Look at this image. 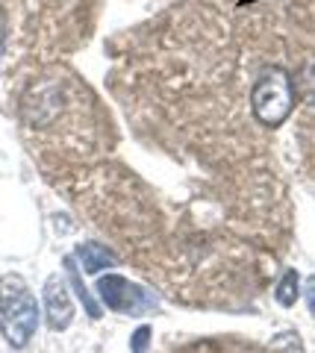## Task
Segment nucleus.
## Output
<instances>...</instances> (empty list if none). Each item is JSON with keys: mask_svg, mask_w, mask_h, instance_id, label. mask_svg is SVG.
I'll return each instance as SVG.
<instances>
[{"mask_svg": "<svg viewBox=\"0 0 315 353\" xmlns=\"http://www.w3.org/2000/svg\"><path fill=\"white\" fill-rule=\"evenodd\" d=\"M39 330V301L27 289L24 277L6 274L0 280V336L9 347H27Z\"/></svg>", "mask_w": 315, "mask_h": 353, "instance_id": "nucleus-1", "label": "nucleus"}, {"mask_svg": "<svg viewBox=\"0 0 315 353\" xmlns=\"http://www.w3.org/2000/svg\"><path fill=\"white\" fill-rule=\"evenodd\" d=\"M254 115L263 127H280L295 109V85L283 68H265L251 92Z\"/></svg>", "mask_w": 315, "mask_h": 353, "instance_id": "nucleus-2", "label": "nucleus"}, {"mask_svg": "<svg viewBox=\"0 0 315 353\" xmlns=\"http://www.w3.org/2000/svg\"><path fill=\"white\" fill-rule=\"evenodd\" d=\"M94 289L112 312H121L130 318H142L148 312H156V306H159V297L150 289H145V285H139L127 277H118V274H101Z\"/></svg>", "mask_w": 315, "mask_h": 353, "instance_id": "nucleus-3", "label": "nucleus"}, {"mask_svg": "<svg viewBox=\"0 0 315 353\" xmlns=\"http://www.w3.org/2000/svg\"><path fill=\"white\" fill-rule=\"evenodd\" d=\"M41 303H45V318H48V327L53 333H62L68 330L74 321V301H71V292H68V283L62 277H48L45 289H41Z\"/></svg>", "mask_w": 315, "mask_h": 353, "instance_id": "nucleus-4", "label": "nucleus"}, {"mask_svg": "<svg viewBox=\"0 0 315 353\" xmlns=\"http://www.w3.org/2000/svg\"><path fill=\"white\" fill-rule=\"evenodd\" d=\"M59 109H62V94L53 85L32 88V92L27 94V101H24V115H27L30 124H36V127L53 121L59 115Z\"/></svg>", "mask_w": 315, "mask_h": 353, "instance_id": "nucleus-5", "label": "nucleus"}, {"mask_svg": "<svg viewBox=\"0 0 315 353\" xmlns=\"http://www.w3.org/2000/svg\"><path fill=\"white\" fill-rule=\"evenodd\" d=\"M77 262L85 274H101L106 268H115L118 253L101 245V241H83V245H77Z\"/></svg>", "mask_w": 315, "mask_h": 353, "instance_id": "nucleus-6", "label": "nucleus"}, {"mask_svg": "<svg viewBox=\"0 0 315 353\" xmlns=\"http://www.w3.org/2000/svg\"><path fill=\"white\" fill-rule=\"evenodd\" d=\"M65 274H68L71 289L77 292V297L83 301V306H85V312H89V318H101V303H97L94 297L89 294V289H85V283H83L80 271H77V265H74V256H65Z\"/></svg>", "mask_w": 315, "mask_h": 353, "instance_id": "nucleus-7", "label": "nucleus"}, {"mask_svg": "<svg viewBox=\"0 0 315 353\" xmlns=\"http://www.w3.org/2000/svg\"><path fill=\"white\" fill-rule=\"evenodd\" d=\"M298 294H301V277H298V271H295V268H289L283 277H280L274 297H277V303H280V306H295Z\"/></svg>", "mask_w": 315, "mask_h": 353, "instance_id": "nucleus-8", "label": "nucleus"}, {"mask_svg": "<svg viewBox=\"0 0 315 353\" xmlns=\"http://www.w3.org/2000/svg\"><path fill=\"white\" fill-rule=\"evenodd\" d=\"M148 345H150V327H139L133 339H130V347H133V353H148Z\"/></svg>", "mask_w": 315, "mask_h": 353, "instance_id": "nucleus-9", "label": "nucleus"}, {"mask_svg": "<svg viewBox=\"0 0 315 353\" xmlns=\"http://www.w3.org/2000/svg\"><path fill=\"white\" fill-rule=\"evenodd\" d=\"M307 306H309V315L315 318V280L307 283Z\"/></svg>", "mask_w": 315, "mask_h": 353, "instance_id": "nucleus-10", "label": "nucleus"}]
</instances>
